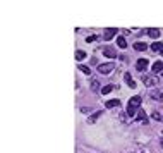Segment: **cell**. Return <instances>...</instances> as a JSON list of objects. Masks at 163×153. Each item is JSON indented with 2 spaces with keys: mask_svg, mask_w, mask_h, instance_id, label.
Segmentation results:
<instances>
[{
  "mask_svg": "<svg viewBox=\"0 0 163 153\" xmlns=\"http://www.w3.org/2000/svg\"><path fill=\"white\" fill-rule=\"evenodd\" d=\"M113 88H115L113 85H106V86H103V88H101V93H103V95H106V93H110Z\"/></svg>",
  "mask_w": 163,
  "mask_h": 153,
  "instance_id": "ac0fdd59",
  "label": "cell"
},
{
  "mask_svg": "<svg viewBox=\"0 0 163 153\" xmlns=\"http://www.w3.org/2000/svg\"><path fill=\"white\" fill-rule=\"evenodd\" d=\"M134 121H144V122H148V119H146V112H144V110H139V112H137V115L134 117Z\"/></svg>",
  "mask_w": 163,
  "mask_h": 153,
  "instance_id": "4fadbf2b",
  "label": "cell"
},
{
  "mask_svg": "<svg viewBox=\"0 0 163 153\" xmlns=\"http://www.w3.org/2000/svg\"><path fill=\"white\" fill-rule=\"evenodd\" d=\"M117 45H119L120 48H126V47H127L126 38H124V36H117Z\"/></svg>",
  "mask_w": 163,
  "mask_h": 153,
  "instance_id": "9a60e30c",
  "label": "cell"
},
{
  "mask_svg": "<svg viewBox=\"0 0 163 153\" xmlns=\"http://www.w3.org/2000/svg\"><path fill=\"white\" fill-rule=\"evenodd\" d=\"M106 108H115V107H120V100H108L105 103Z\"/></svg>",
  "mask_w": 163,
  "mask_h": 153,
  "instance_id": "8fae6325",
  "label": "cell"
},
{
  "mask_svg": "<svg viewBox=\"0 0 163 153\" xmlns=\"http://www.w3.org/2000/svg\"><path fill=\"white\" fill-rule=\"evenodd\" d=\"M79 71H81V72H84V74H88V76L91 74V69L88 67V65H83V64L79 65Z\"/></svg>",
  "mask_w": 163,
  "mask_h": 153,
  "instance_id": "d6986e66",
  "label": "cell"
},
{
  "mask_svg": "<svg viewBox=\"0 0 163 153\" xmlns=\"http://www.w3.org/2000/svg\"><path fill=\"white\" fill-rule=\"evenodd\" d=\"M153 119H155V121H160V122H163V115L161 114H158V112H155V114H153Z\"/></svg>",
  "mask_w": 163,
  "mask_h": 153,
  "instance_id": "44dd1931",
  "label": "cell"
},
{
  "mask_svg": "<svg viewBox=\"0 0 163 153\" xmlns=\"http://www.w3.org/2000/svg\"><path fill=\"white\" fill-rule=\"evenodd\" d=\"M158 72H163V62H161V60H158V62L153 64V74L156 76Z\"/></svg>",
  "mask_w": 163,
  "mask_h": 153,
  "instance_id": "9c48e42d",
  "label": "cell"
},
{
  "mask_svg": "<svg viewBox=\"0 0 163 153\" xmlns=\"http://www.w3.org/2000/svg\"><path fill=\"white\" fill-rule=\"evenodd\" d=\"M100 81L98 79H91V91L93 93H98V91H101V88H100Z\"/></svg>",
  "mask_w": 163,
  "mask_h": 153,
  "instance_id": "30bf717a",
  "label": "cell"
},
{
  "mask_svg": "<svg viewBox=\"0 0 163 153\" xmlns=\"http://www.w3.org/2000/svg\"><path fill=\"white\" fill-rule=\"evenodd\" d=\"M151 98H155L156 101H163V90H153Z\"/></svg>",
  "mask_w": 163,
  "mask_h": 153,
  "instance_id": "ba28073f",
  "label": "cell"
},
{
  "mask_svg": "<svg viewBox=\"0 0 163 153\" xmlns=\"http://www.w3.org/2000/svg\"><path fill=\"white\" fill-rule=\"evenodd\" d=\"M161 148H163V139H161Z\"/></svg>",
  "mask_w": 163,
  "mask_h": 153,
  "instance_id": "cb8c5ba5",
  "label": "cell"
},
{
  "mask_svg": "<svg viewBox=\"0 0 163 153\" xmlns=\"http://www.w3.org/2000/svg\"><path fill=\"white\" fill-rule=\"evenodd\" d=\"M117 31H119V29H115V28H108V29H105V33H103V40H105V42H110L112 38L117 35Z\"/></svg>",
  "mask_w": 163,
  "mask_h": 153,
  "instance_id": "277c9868",
  "label": "cell"
},
{
  "mask_svg": "<svg viewBox=\"0 0 163 153\" xmlns=\"http://www.w3.org/2000/svg\"><path fill=\"white\" fill-rule=\"evenodd\" d=\"M142 103V98L141 96H132L131 100H129V103H127V115L131 117V119H134L137 114V110H139V107H141Z\"/></svg>",
  "mask_w": 163,
  "mask_h": 153,
  "instance_id": "6da1fadb",
  "label": "cell"
},
{
  "mask_svg": "<svg viewBox=\"0 0 163 153\" xmlns=\"http://www.w3.org/2000/svg\"><path fill=\"white\" fill-rule=\"evenodd\" d=\"M95 40H96V36H95V35H91V36H88V38H86V42H88V43L95 42Z\"/></svg>",
  "mask_w": 163,
  "mask_h": 153,
  "instance_id": "7402d4cb",
  "label": "cell"
},
{
  "mask_svg": "<svg viewBox=\"0 0 163 153\" xmlns=\"http://www.w3.org/2000/svg\"><path fill=\"white\" fill-rule=\"evenodd\" d=\"M149 65V62H148V58H137L136 62V69L139 71V72H142V71H146V67Z\"/></svg>",
  "mask_w": 163,
  "mask_h": 153,
  "instance_id": "5b68a950",
  "label": "cell"
},
{
  "mask_svg": "<svg viewBox=\"0 0 163 153\" xmlns=\"http://www.w3.org/2000/svg\"><path fill=\"white\" fill-rule=\"evenodd\" d=\"M146 47H148V45H146V43H142V42H137L136 45H134V48H136L137 52H144V50H146Z\"/></svg>",
  "mask_w": 163,
  "mask_h": 153,
  "instance_id": "5bb4252c",
  "label": "cell"
},
{
  "mask_svg": "<svg viewBox=\"0 0 163 153\" xmlns=\"http://www.w3.org/2000/svg\"><path fill=\"white\" fill-rule=\"evenodd\" d=\"M103 53H105V57H108V58H115L117 57V52H115V48L113 47H105L103 48Z\"/></svg>",
  "mask_w": 163,
  "mask_h": 153,
  "instance_id": "8992f818",
  "label": "cell"
},
{
  "mask_svg": "<svg viewBox=\"0 0 163 153\" xmlns=\"http://www.w3.org/2000/svg\"><path fill=\"white\" fill-rule=\"evenodd\" d=\"M160 53H161V57H163V47H161V50H160Z\"/></svg>",
  "mask_w": 163,
  "mask_h": 153,
  "instance_id": "603a6c76",
  "label": "cell"
},
{
  "mask_svg": "<svg viewBox=\"0 0 163 153\" xmlns=\"http://www.w3.org/2000/svg\"><path fill=\"white\" fill-rule=\"evenodd\" d=\"M115 69V64L113 62H106V64H100L98 65V72L103 74V76H108V74H112V71Z\"/></svg>",
  "mask_w": 163,
  "mask_h": 153,
  "instance_id": "7a4b0ae2",
  "label": "cell"
},
{
  "mask_svg": "<svg viewBox=\"0 0 163 153\" xmlns=\"http://www.w3.org/2000/svg\"><path fill=\"white\" fill-rule=\"evenodd\" d=\"M148 35L156 40V38H160V29H156V28H149V29H148Z\"/></svg>",
  "mask_w": 163,
  "mask_h": 153,
  "instance_id": "7c38bea8",
  "label": "cell"
},
{
  "mask_svg": "<svg viewBox=\"0 0 163 153\" xmlns=\"http://www.w3.org/2000/svg\"><path fill=\"white\" fill-rule=\"evenodd\" d=\"M142 83L146 86H158L160 79H158V76H155V74H149V76H142Z\"/></svg>",
  "mask_w": 163,
  "mask_h": 153,
  "instance_id": "3957f363",
  "label": "cell"
},
{
  "mask_svg": "<svg viewBox=\"0 0 163 153\" xmlns=\"http://www.w3.org/2000/svg\"><path fill=\"white\" fill-rule=\"evenodd\" d=\"M74 57H76V60H83V58H86V52L84 50H77Z\"/></svg>",
  "mask_w": 163,
  "mask_h": 153,
  "instance_id": "2e32d148",
  "label": "cell"
},
{
  "mask_svg": "<svg viewBox=\"0 0 163 153\" xmlns=\"http://www.w3.org/2000/svg\"><path fill=\"white\" fill-rule=\"evenodd\" d=\"M124 81L127 83V86H129V88H136V81L132 79V76H131L129 72L124 74Z\"/></svg>",
  "mask_w": 163,
  "mask_h": 153,
  "instance_id": "52a82bcc",
  "label": "cell"
},
{
  "mask_svg": "<svg viewBox=\"0 0 163 153\" xmlns=\"http://www.w3.org/2000/svg\"><path fill=\"white\" fill-rule=\"evenodd\" d=\"M101 114H103V112H96L95 115H91L90 119H88V122H90V124H93V122H96V119H98V117H100Z\"/></svg>",
  "mask_w": 163,
  "mask_h": 153,
  "instance_id": "ffe728a7",
  "label": "cell"
},
{
  "mask_svg": "<svg viewBox=\"0 0 163 153\" xmlns=\"http://www.w3.org/2000/svg\"><path fill=\"white\" fill-rule=\"evenodd\" d=\"M161 43H158V42H155V43H151V50L153 52H160V50H161Z\"/></svg>",
  "mask_w": 163,
  "mask_h": 153,
  "instance_id": "e0dca14e",
  "label": "cell"
}]
</instances>
